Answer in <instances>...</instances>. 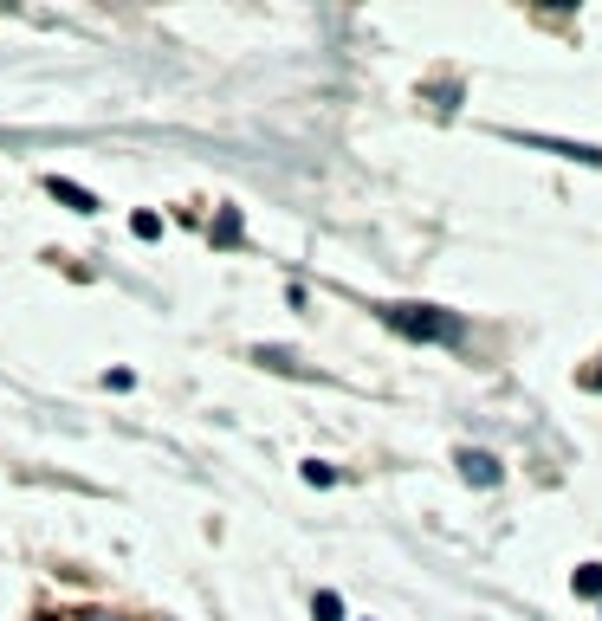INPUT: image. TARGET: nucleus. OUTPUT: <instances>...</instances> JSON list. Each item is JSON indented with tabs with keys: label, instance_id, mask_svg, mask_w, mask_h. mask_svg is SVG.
I'll return each mask as SVG.
<instances>
[{
	"label": "nucleus",
	"instance_id": "1",
	"mask_svg": "<svg viewBox=\"0 0 602 621\" xmlns=\"http://www.w3.org/2000/svg\"><path fill=\"white\" fill-rule=\"evenodd\" d=\"M382 324L402 330V337H415V343H460L467 337V324H460L454 311H441V305H382Z\"/></svg>",
	"mask_w": 602,
	"mask_h": 621
},
{
	"label": "nucleus",
	"instance_id": "2",
	"mask_svg": "<svg viewBox=\"0 0 602 621\" xmlns=\"http://www.w3.org/2000/svg\"><path fill=\"white\" fill-rule=\"evenodd\" d=\"M460 479H467V486H499V460L480 453V447H467L460 453Z\"/></svg>",
	"mask_w": 602,
	"mask_h": 621
},
{
	"label": "nucleus",
	"instance_id": "3",
	"mask_svg": "<svg viewBox=\"0 0 602 621\" xmlns=\"http://www.w3.org/2000/svg\"><path fill=\"white\" fill-rule=\"evenodd\" d=\"M52 195H59L65 207H72V214H98V195H91V188H78V182H65V175H52Z\"/></svg>",
	"mask_w": 602,
	"mask_h": 621
},
{
	"label": "nucleus",
	"instance_id": "4",
	"mask_svg": "<svg viewBox=\"0 0 602 621\" xmlns=\"http://www.w3.org/2000/svg\"><path fill=\"white\" fill-rule=\"evenodd\" d=\"M570 589H577V596H602V563H583V570L570 576Z\"/></svg>",
	"mask_w": 602,
	"mask_h": 621
},
{
	"label": "nucleus",
	"instance_id": "5",
	"mask_svg": "<svg viewBox=\"0 0 602 621\" xmlns=\"http://www.w3.org/2000/svg\"><path fill=\"white\" fill-rule=\"evenodd\" d=\"M311 615H318V621H344V602H337V596H331V589H324V596H318V602H311Z\"/></svg>",
	"mask_w": 602,
	"mask_h": 621
},
{
	"label": "nucleus",
	"instance_id": "6",
	"mask_svg": "<svg viewBox=\"0 0 602 621\" xmlns=\"http://www.w3.org/2000/svg\"><path fill=\"white\" fill-rule=\"evenodd\" d=\"M130 227H136V240H156V233H162V220H156V214H149V207H143V214H136Z\"/></svg>",
	"mask_w": 602,
	"mask_h": 621
},
{
	"label": "nucleus",
	"instance_id": "7",
	"mask_svg": "<svg viewBox=\"0 0 602 621\" xmlns=\"http://www.w3.org/2000/svg\"><path fill=\"white\" fill-rule=\"evenodd\" d=\"M583 389H602V363H596V369H583Z\"/></svg>",
	"mask_w": 602,
	"mask_h": 621
}]
</instances>
